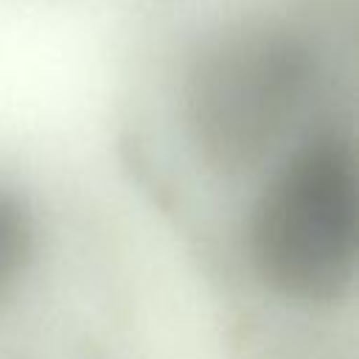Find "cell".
Wrapping results in <instances>:
<instances>
[{
	"mask_svg": "<svg viewBox=\"0 0 359 359\" xmlns=\"http://www.w3.org/2000/svg\"><path fill=\"white\" fill-rule=\"evenodd\" d=\"M356 157L337 132L303 140L269 177L250 213V261L278 294L337 303L356 275Z\"/></svg>",
	"mask_w": 359,
	"mask_h": 359,
	"instance_id": "cell-2",
	"label": "cell"
},
{
	"mask_svg": "<svg viewBox=\"0 0 359 359\" xmlns=\"http://www.w3.org/2000/svg\"><path fill=\"white\" fill-rule=\"evenodd\" d=\"M36 250V224L25 199L0 185V306L22 283Z\"/></svg>",
	"mask_w": 359,
	"mask_h": 359,
	"instance_id": "cell-3",
	"label": "cell"
},
{
	"mask_svg": "<svg viewBox=\"0 0 359 359\" xmlns=\"http://www.w3.org/2000/svg\"><path fill=\"white\" fill-rule=\"evenodd\" d=\"M250 8L202 42L182 81V126L216 174L258 168L300 123L323 79L311 20Z\"/></svg>",
	"mask_w": 359,
	"mask_h": 359,
	"instance_id": "cell-1",
	"label": "cell"
}]
</instances>
